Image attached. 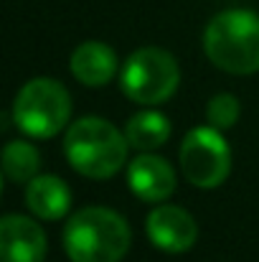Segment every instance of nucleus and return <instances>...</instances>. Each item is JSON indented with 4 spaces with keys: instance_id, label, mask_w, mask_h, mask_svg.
Wrapping results in <instances>:
<instances>
[{
    "instance_id": "nucleus-1",
    "label": "nucleus",
    "mask_w": 259,
    "mask_h": 262,
    "mask_svg": "<svg viewBox=\"0 0 259 262\" xmlns=\"http://www.w3.org/2000/svg\"><path fill=\"white\" fill-rule=\"evenodd\" d=\"M130 242V224L107 206H86L64 227V250L72 262H120Z\"/></svg>"
},
{
    "instance_id": "nucleus-2",
    "label": "nucleus",
    "mask_w": 259,
    "mask_h": 262,
    "mask_svg": "<svg viewBox=\"0 0 259 262\" xmlns=\"http://www.w3.org/2000/svg\"><path fill=\"white\" fill-rule=\"evenodd\" d=\"M127 138L102 117H82L69 125L64 135V153L77 173L104 181L127 161Z\"/></svg>"
},
{
    "instance_id": "nucleus-3",
    "label": "nucleus",
    "mask_w": 259,
    "mask_h": 262,
    "mask_svg": "<svg viewBox=\"0 0 259 262\" xmlns=\"http://www.w3.org/2000/svg\"><path fill=\"white\" fill-rule=\"evenodd\" d=\"M203 51L214 67L229 74L259 72V15L254 10H224L203 31Z\"/></svg>"
},
{
    "instance_id": "nucleus-4",
    "label": "nucleus",
    "mask_w": 259,
    "mask_h": 262,
    "mask_svg": "<svg viewBox=\"0 0 259 262\" xmlns=\"http://www.w3.org/2000/svg\"><path fill=\"white\" fill-rule=\"evenodd\" d=\"M13 122L23 135L49 140L61 133L72 117V97L56 79L38 77L23 84L13 102Z\"/></svg>"
},
{
    "instance_id": "nucleus-5",
    "label": "nucleus",
    "mask_w": 259,
    "mask_h": 262,
    "mask_svg": "<svg viewBox=\"0 0 259 262\" xmlns=\"http://www.w3.org/2000/svg\"><path fill=\"white\" fill-rule=\"evenodd\" d=\"M180 84V69L166 49L145 46L127 56L120 74L122 92L137 104H163Z\"/></svg>"
},
{
    "instance_id": "nucleus-6",
    "label": "nucleus",
    "mask_w": 259,
    "mask_h": 262,
    "mask_svg": "<svg viewBox=\"0 0 259 262\" xmlns=\"http://www.w3.org/2000/svg\"><path fill=\"white\" fill-rule=\"evenodd\" d=\"M180 171L185 181L198 188H216L221 186L231 171V150L224 140L221 130L206 125L193 127L180 143Z\"/></svg>"
},
{
    "instance_id": "nucleus-7",
    "label": "nucleus",
    "mask_w": 259,
    "mask_h": 262,
    "mask_svg": "<svg viewBox=\"0 0 259 262\" xmlns=\"http://www.w3.org/2000/svg\"><path fill=\"white\" fill-rule=\"evenodd\" d=\"M148 237L150 242L168 252V255H180L185 250H191L198 239V224L196 219L180 209V206H171L163 204L158 209H153L148 214Z\"/></svg>"
},
{
    "instance_id": "nucleus-8",
    "label": "nucleus",
    "mask_w": 259,
    "mask_h": 262,
    "mask_svg": "<svg viewBox=\"0 0 259 262\" xmlns=\"http://www.w3.org/2000/svg\"><path fill=\"white\" fill-rule=\"evenodd\" d=\"M46 234L38 222L5 214L0 222V262H43Z\"/></svg>"
},
{
    "instance_id": "nucleus-9",
    "label": "nucleus",
    "mask_w": 259,
    "mask_h": 262,
    "mask_svg": "<svg viewBox=\"0 0 259 262\" xmlns=\"http://www.w3.org/2000/svg\"><path fill=\"white\" fill-rule=\"evenodd\" d=\"M127 183L140 201H166L175 191V171L171 163L153 153H140L127 166Z\"/></svg>"
},
{
    "instance_id": "nucleus-10",
    "label": "nucleus",
    "mask_w": 259,
    "mask_h": 262,
    "mask_svg": "<svg viewBox=\"0 0 259 262\" xmlns=\"http://www.w3.org/2000/svg\"><path fill=\"white\" fill-rule=\"evenodd\" d=\"M120 69L117 54L112 46L102 41H86L74 49L72 54V74L86 87L107 84Z\"/></svg>"
},
{
    "instance_id": "nucleus-11",
    "label": "nucleus",
    "mask_w": 259,
    "mask_h": 262,
    "mask_svg": "<svg viewBox=\"0 0 259 262\" xmlns=\"http://www.w3.org/2000/svg\"><path fill=\"white\" fill-rule=\"evenodd\" d=\"M26 204L33 211V216H41L46 222H56V219L69 214L72 191L59 176H36L33 181H28Z\"/></svg>"
},
{
    "instance_id": "nucleus-12",
    "label": "nucleus",
    "mask_w": 259,
    "mask_h": 262,
    "mask_svg": "<svg viewBox=\"0 0 259 262\" xmlns=\"http://www.w3.org/2000/svg\"><path fill=\"white\" fill-rule=\"evenodd\" d=\"M171 120L155 110H143L137 115H132L125 125V138L127 143L140 150V153H150L155 148H160L163 143H168L171 138Z\"/></svg>"
},
{
    "instance_id": "nucleus-13",
    "label": "nucleus",
    "mask_w": 259,
    "mask_h": 262,
    "mask_svg": "<svg viewBox=\"0 0 259 262\" xmlns=\"http://www.w3.org/2000/svg\"><path fill=\"white\" fill-rule=\"evenodd\" d=\"M41 171L38 150L26 140H13L3 150V173L10 183H28Z\"/></svg>"
},
{
    "instance_id": "nucleus-14",
    "label": "nucleus",
    "mask_w": 259,
    "mask_h": 262,
    "mask_svg": "<svg viewBox=\"0 0 259 262\" xmlns=\"http://www.w3.org/2000/svg\"><path fill=\"white\" fill-rule=\"evenodd\" d=\"M239 112H242V104L234 94H216L208 99L206 104V120L211 127L216 130H229L231 125H237L239 120Z\"/></svg>"
}]
</instances>
